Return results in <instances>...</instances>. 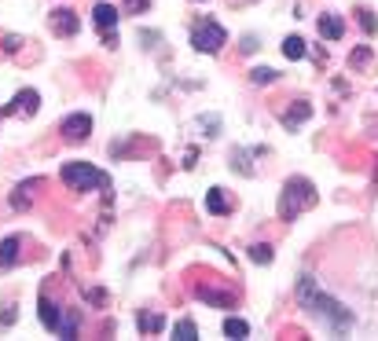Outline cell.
<instances>
[{
	"label": "cell",
	"mask_w": 378,
	"mask_h": 341,
	"mask_svg": "<svg viewBox=\"0 0 378 341\" xmlns=\"http://www.w3.org/2000/svg\"><path fill=\"white\" fill-rule=\"evenodd\" d=\"M294 297H297V305H302L309 316H316L327 323V331L331 334H345L349 326H353V308H345L342 301H334L320 290V283L312 279V275H302L294 286Z\"/></svg>",
	"instance_id": "1"
},
{
	"label": "cell",
	"mask_w": 378,
	"mask_h": 341,
	"mask_svg": "<svg viewBox=\"0 0 378 341\" xmlns=\"http://www.w3.org/2000/svg\"><path fill=\"white\" fill-rule=\"evenodd\" d=\"M316 183L305 180V176H290L283 183V194H279V220H294V217H302L305 209L316 206Z\"/></svg>",
	"instance_id": "2"
},
{
	"label": "cell",
	"mask_w": 378,
	"mask_h": 341,
	"mask_svg": "<svg viewBox=\"0 0 378 341\" xmlns=\"http://www.w3.org/2000/svg\"><path fill=\"white\" fill-rule=\"evenodd\" d=\"M63 183H67L70 191H88V188H103V191H110V176L107 173H99L96 165H88V162H67L63 165Z\"/></svg>",
	"instance_id": "3"
},
{
	"label": "cell",
	"mask_w": 378,
	"mask_h": 341,
	"mask_svg": "<svg viewBox=\"0 0 378 341\" xmlns=\"http://www.w3.org/2000/svg\"><path fill=\"white\" fill-rule=\"evenodd\" d=\"M228 44V33H224V26L213 22V19H206V22H195V30H191V48L195 51H206V56H217L220 48Z\"/></svg>",
	"instance_id": "4"
},
{
	"label": "cell",
	"mask_w": 378,
	"mask_h": 341,
	"mask_svg": "<svg viewBox=\"0 0 378 341\" xmlns=\"http://www.w3.org/2000/svg\"><path fill=\"white\" fill-rule=\"evenodd\" d=\"M88 133H92V117H88V114H70L67 122H63V136H67L70 143L85 140Z\"/></svg>",
	"instance_id": "5"
},
{
	"label": "cell",
	"mask_w": 378,
	"mask_h": 341,
	"mask_svg": "<svg viewBox=\"0 0 378 341\" xmlns=\"http://www.w3.org/2000/svg\"><path fill=\"white\" fill-rule=\"evenodd\" d=\"M37 107H41V96H37L33 88H22L15 99H11V107H8V114H19V117H30V114H37Z\"/></svg>",
	"instance_id": "6"
},
{
	"label": "cell",
	"mask_w": 378,
	"mask_h": 341,
	"mask_svg": "<svg viewBox=\"0 0 378 341\" xmlns=\"http://www.w3.org/2000/svg\"><path fill=\"white\" fill-rule=\"evenodd\" d=\"M77 26H81V22H77V15H74L70 8H56V11H51V30H56V33L74 37V33H77Z\"/></svg>",
	"instance_id": "7"
},
{
	"label": "cell",
	"mask_w": 378,
	"mask_h": 341,
	"mask_svg": "<svg viewBox=\"0 0 378 341\" xmlns=\"http://www.w3.org/2000/svg\"><path fill=\"white\" fill-rule=\"evenodd\" d=\"M37 312H41V323H44V331L59 334V326H63V316H67V312H63V308H56V305H51L48 297H41V301H37Z\"/></svg>",
	"instance_id": "8"
},
{
	"label": "cell",
	"mask_w": 378,
	"mask_h": 341,
	"mask_svg": "<svg viewBox=\"0 0 378 341\" xmlns=\"http://www.w3.org/2000/svg\"><path fill=\"white\" fill-rule=\"evenodd\" d=\"M118 19H122V11L114 8V4H96V8H92V22L99 26V30H114V26H118Z\"/></svg>",
	"instance_id": "9"
},
{
	"label": "cell",
	"mask_w": 378,
	"mask_h": 341,
	"mask_svg": "<svg viewBox=\"0 0 378 341\" xmlns=\"http://www.w3.org/2000/svg\"><path fill=\"white\" fill-rule=\"evenodd\" d=\"M312 117V103H305V99H297L294 107H286L283 110V125L286 128H294V125H302V122H309Z\"/></svg>",
	"instance_id": "10"
},
{
	"label": "cell",
	"mask_w": 378,
	"mask_h": 341,
	"mask_svg": "<svg viewBox=\"0 0 378 341\" xmlns=\"http://www.w3.org/2000/svg\"><path fill=\"white\" fill-rule=\"evenodd\" d=\"M206 209H210L213 217H224V213H231V202L224 199V191L220 188H210L206 191Z\"/></svg>",
	"instance_id": "11"
},
{
	"label": "cell",
	"mask_w": 378,
	"mask_h": 341,
	"mask_svg": "<svg viewBox=\"0 0 378 341\" xmlns=\"http://www.w3.org/2000/svg\"><path fill=\"white\" fill-rule=\"evenodd\" d=\"M19 246H22V239L19 235H8L4 242H0V268H11L19 260Z\"/></svg>",
	"instance_id": "12"
},
{
	"label": "cell",
	"mask_w": 378,
	"mask_h": 341,
	"mask_svg": "<svg viewBox=\"0 0 378 341\" xmlns=\"http://www.w3.org/2000/svg\"><path fill=\"white\" fill-rule=\"evenodd\" d=\"M342 33H345V22L338 15H323L320 19V37H327V41H342Z\"/></svg>",
	"instance_id": "13"
},
{
	"label": "cell",
	"mask_w": 378,
	"mask_h": 341,
	"mask_svg": "<svg viewBox=\"0 0 378 341\" xmlns=\"http://www.w3.org/2000/svg\"><path fill=\"white\" fill-rule=\"evenodd\" d=\"M136 326H140L143 334H162L165 316H158V312H140V316H136Z\"/></svg>",
	"instance_id": "14"
},
{
	"label": "cell",
	"mask_w": 378,
	"mask_h": 341,
	"mask_svg": "<svg viewBox=\"0 0 378 341\" xmlns=\"http://www.w3.org/2000/svg\"><path fill=\"white\" fill-rule=\"evenodd\" d=\"M195 294H199L202 301H210V305H220V308H231V305H236V297H231V294L210 290V286H195Z\"/></svg>",
	"instance_id": "15"
},
{
	"label": "cell",
	"mask_w": 378,
	"mask_h": 341,
	"mask_svg": "<svg viewBox=\"0 0 378 341\" xmlns=\"http://www.w3.org/2000/svg\"><path fill=\"white\" fill-rule=\"evenodd\" d=\"M37 183H41V180H26V183H19L15 194H11V206H15V209H26V206H30V191L37 188Z\"/></svg>",
	"instance_id": "16"
},
{
	"label": "cell",
	"mask_w": 378,
	"mask_h": 341,
	"mask_svg": "<svg viewBox=\"0 0 378 341\" xmlns=\"http://www.w3.org/2000/svg\"><path fill=\"white\" fill-rule=\"evenodd\" d=\"M77 331H81V316H77V312H67V316H63V326H59V338L74 341Z\"/></svg>",
	"instance_id": "17"
},
{
	"label": "cell",
	"mask_w": 378,
	"mask_h": 341,
	"mask_svg": "<svg viewBox=\"0 0 378 341\" xmlns=\"http://www.w3.org/2000/svg\"><path fill=\"white\" fill-rule=\"evenodd\" d=\"M250 334V323L239 319V316H228L224 319V338H246Z\"/></svg>",
	"instance_id": "18"
},
{
	"label": "cell",
	"mask_w": 378,
	"mask_h": 341,
	"mask_svg": "<svg viewBox=\"0 0 378 341\" xmlns=\"http://www.w3.org/2000/svg\"><path fill=\"white\" fill-rule=\"evenodd\" d=\"M283 56L286 59H305V41H302V37H286V41H283Z\"/></svg>",
	"instance_id": "19"
},
{
	"label": "cell",
	"mask_w": 378,
	"mask_h": 341,
	"mask_svg": "<svg viewBox=\"0 0 378 341\" xmlns=\"http://www.w3.org/2000/svg\"><path fill=\"white\" fill-rule=\"evenodd\" d=\"M272 257H276V253H272V246H268V242L250 246V260H254V265H272Z\"/></svg>",
	"instance_id": "20"
},
{
	"label": "cell",
	"mask_w": 378,
	"mask_h": 341,
	"mask_svg": "<svg viewBox=\"0 0 378 341\" xmlns=\"http://www.w3.org/2000/svg\"><path fill=\"white\" fill-rule=\"evenodd\" d=\"M231 169H239L243 176H254V165H250V154L246 151H231Z\"/></svg>",
	"instance_id": "21"
},
{
	"label": "cell",
	"mask_w": 378,
	"mask_h": 341,
	"mask_svg": "<svg viewBox=\"0 0 378 341\" xmlns=\"http://www.w3.org/2000/svg\"><path fill=\"white\" fill-rule=\"evenodd\" d=\"M173 334H176L180 341H195V338H199V326H195L191 319H180V323L173 326Z\"/></svg>",
	"instance_id": "22"
},
{
	"label": "cell",
	"mask_w": 378,
	"mask_h": 341,
	"mask_svg": "<svg viewBox=\"0 0 378 341\" xmlns=\"http://www.w3.org/2000/svg\"><path fill=\"white\" fill-rule=\"evenodd\" d=\"M276 77H279V74L272 70V67H257V70L250 74V81H254V85H272Z\"/></svg>",
	"instance_id": "23"
},
{
	"label": "cell",
	"mask_w": 378,
	"mask_h": 341,
	"mask_svg": "<svg viewBox=\"0 0 378 341\" xmlns=\"http://www.w3.org/2000/svg\"><path fill=\"white\" fill-rule=\"evenodd\" d=\"M368 63H371V48H356L353 56H349V67H353V70L368 67Z\"/></svg>",
	"instance_id": "24"
},
{
	"label": "cell",
	"mask_w": 378,
	"mask_h": 341,
	"mask_svg": "<svg viewBox=\"0 0 378 341\" xmlns=\"http://www.w3.org/2000/svg\"><path fill=\"white\" fill-rule=\"evenodd\" d=\"M360 26H363V33H375V30H378V19L371 15V11H368V8H363V11H360Z\"/></svg>",
	"instance_id": "25"
},
{
	"label": "cell",
	"mask_w": 378,
	"mask_h": 341,
	"mask_svg": "<svg viewBox=\"0 0 378 341\" xmlns=\"http://www.w3.org/2000/svg\"><path fill=\"white\" fill-rule=\"evenodd\" d=\"M19 48H22V37H15V33H8V37H4V51H8V56H15Z\"/></svg>",
	"instance_id": "26"
},
{
	"label": "cell",
	"mask_w": 378,
	"mask_h": 341,
	"mask_svg": "<svg viewBox=\"0 0 378 341\" xmlns=\"http://www.w3.org/2000/svg\"><path fill=\"white\" fill-rule=\"evenodd\" d=\"M199 125H202V128H210V133H206V136H217V125H220V122H217L213 114H210V117L202 114V117H199Z\"/></svg>",
	"instance_id": "27"
},
{
	"label": "cell",
	"mask_w": 378,
	"mask_h": 341,
	"mask_svg": "<svg viewBox=\"0 0 378 341\" xmlns=\"http://www.w3.org/2000/svg\"><path fill=\"white\" fill-rule=\"evenodd\" d=\"M125 8L133 11V15H140V11H147V0H125Z\"/></svg>",
	"instance_id": "28"
},
{
	"label": "cell",
	"mask_w": 378,
	"mask_h": 341,
	"mask_svg": "<svg viewBox=\"0 0 378 341\" xmlns=\"http://www.w3.org/2000/svg\"><path fill=\"white\" fill-rule=\"evenodd\" d=\"M15 319H19L15 305H8V312H4V319H0V323H4V326H15Z\"/></svg>",
	"instance_id": "29"
},
{
	"label": "cell",
	"mask_w": 378,
	"mask_h": 341,
	"mask_svg": "<svg viewBox=\"0 0 378 341\" xmlns=\"http://www.w3.org/2000/svg\"><path fill=\"white\" fill-rule=\"evenodd\" d=\"M195 162H199V151H195V147H191V151L184 154V169H195Z\"/></svg>",
	"instance_id": "30"
},
{
	"label": "cell",
	"mask_w": 378,
	"mask_h": 341,
	"mask_svg": "<svg viewBox=\"0 0 378 341\" xmlns=\"http://www.w3.org/2000/svg\"><path fill=\"white\" fill-rule=\"evenodd\" d=\"M243 51L250 56V51H257V37H243Z\"/></svg>",
	"instance_id": "31"
}]
</instances>
